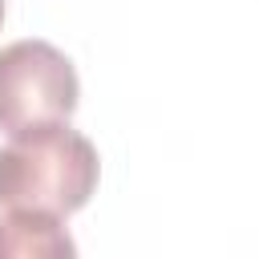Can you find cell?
Masks as SVG:
<instances>
[{"mask_svg":"<svg viewBox=\"0 0 259 259\" xmlns=\"http://www.w3.org/2000/svg\"><path fill=\"white\" fill-rule=\"evenodd\" d=\"M101 178L97 146L69 130V121L16 134L0 150V206L69 219L77 214Z\"/></svg>","mask_w":259,"mask_h":259,"instance_id":"1","label":"cell"},{"mask_svg":"<svg viewBox=\"0 0 259 259\" xmlns=\"http://www.w3.org/2000/svg\"><path fill=\"white\" fill-rule=\"evenodd\" d=\"M0 259H77V243L53 214L8 210L0 219Z\"/></svg>","mask_w":259,"mask_h":259,"instance_id":"3","label":"cell"},{"mask_svg":"<svg viewBox=\"0 0 259 259\" xmlns=\"http://www.w3.org/2000/svg\"><path fill=\"white\" fill-rule=\"evenodd\" d=\"M0 24H4V0H0Z\"/></svg>","mask_w":259,"mask_h":259,"instance_id":"4","label":"cell"},{"mask_svg":"<svg viewBox=\"0 0 259 259\" xmlns=\"http://www.w3.org/2000/svg\"><path fill=\"white\" fill-rule=\"evenodd\" d=\"M77 97V69L57 45L12 40L0 49V130L8 138L69 121Z\"/></svg>","mask_w":259,"mask_h":259,"instance_id":"2","label":"cell"}]
</instances>
